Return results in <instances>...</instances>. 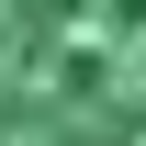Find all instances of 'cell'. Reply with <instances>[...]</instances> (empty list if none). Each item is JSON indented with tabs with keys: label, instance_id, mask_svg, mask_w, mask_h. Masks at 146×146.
<instances>
[{
	"label": "cell",
	"instance_id": "6da1fadb",
	"mask_svg": "<svg viewBox=\"0 0 146 146\" xmlns=\"http://www.w3.org/2000/svg\"><path fill=\"white\" fill-rule=\"evenodd\" d=\"M0 146H146V0H0Z\"/></svg>",
	"mask_w": 146,
	"mask_h": 146
}]
</instances>
